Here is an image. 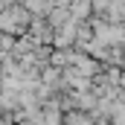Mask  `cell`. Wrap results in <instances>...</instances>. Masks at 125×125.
Returning a JSON list of instances; mask_svg holds the SVG:
<instances>
[{
    "label": "cell",
    "instance_id": "1",
    "mask_svg": "<svg viewBox=\"0 0 125 125\" xmlns=\"http://www.w3.org/2000/svg\"><path fill=\"white\" fill-rule=\"evenodd\" d=\"M0 29L3 32H23L26 29V12L18 9V6H9L0 15Z\"/></svg>",
    "mask_w": 125,
    "mask_h": 125
},
{
    "label": "cell",
    "instance_id": "2",
    "mask_svg": "<svg viewBox=\"0 0 125 125\" xmlns=\"http://www.w3.org/2000/svg\"><path fill=\"white\" fill-rule=\"evenodd\" d=\"M26 9H32V12H44V9H50V0L44 3V0H26Z\"/></svg>",
    "mask_w": 125,
    "mask_h": 125
}]
</instances>
